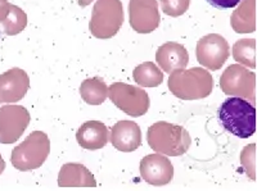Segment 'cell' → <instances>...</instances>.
<instances>
[{"instance_id": "obj_2", "label": "cell", "mask_w": 257, "mask_h": 191, "mask_svg": "<svg viewBox=\"0 0 257 191\" xmlns=\"http://www.w3.org/2000/svg\"><path fill=\"white\" fill-rule=\"evenodd\" d=\"M206 2L213 8L220 9V11H228V9H233L239 6L242 0H206Z\"/></svg>"}, {"instance_id": "obj_1", "label": "cell", "mask_w": 257, "mask_h": 191, "mask_svg": "<svg viewBox=\"0 0 257 191\" xmlns=\"http://www.w3.org/2000/svg\"><path fill=\"white\" fill-rule=\"evenodd\" d=\"M222 127L239 139H248L256 132V109L242 98H228L219 108Z\"/></svg>"}, {"instance_id": "obj_3", "label": "cell", "mask_w": 257, "mask_h": 191, "mask_svg": "<svg viewBox=\"0 0 257 191\" xmlns=\"http://www.w3.org/2000/svg\"><path fill=\"white\" fill-rule=\"evenodd\" d=\"M0 38H2V32H0Z\"/></svg>"}]
</instances>
